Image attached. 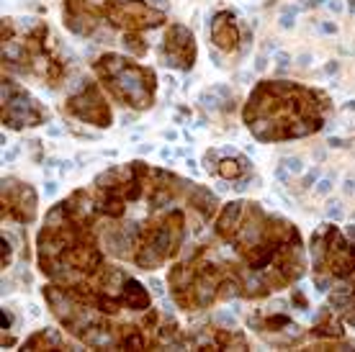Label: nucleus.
Returning a JSON list of instances; mask_svg holds the SVG:
<instances>
[{
	"label": "nucleus",
	"instance_id": "nucleus-1",
	"mask_svg": "<svg viewBox=\"0 0 355 352\" xmlns=\"http://www.w3.org/2000/svg\"><path fill=\"white\" fill-rule=\"evenodd\" d=\"M90 198L103 249L150 273L186 255L222 206L206 185L142 159L96 175Z\"/></svg>",
	"mask_w": 355,
	"mask_h": 352
},
{
	"label": "nucleus",
	"instance_id": "nucleus-2",
	"mask_svg": "<svg viewBox=\"0 0 355 352\" xmlns=\"http://www.w3.org/2000/svg\"><path fill=\"white\" fill-rule=\"evenodd\" d=\"M111 260L96 231L90 188L72 191L46 211L36 234V265L46 281L108 306L152 308L147 288Z\"/></svg>",
	"mask_w": 355,
	"mask_h": 352
},
{
	"label": "nucleus",
	"instance_id": "nucleus-3",
	"mask_svg": "<svg viewBox=\"0 0 355 352\" xmlns=\"http://www.w3.org/2000/svg\"><path fill=\"white\" fill-rule=\"evenodd\" d=\"M211 237L230 249L240 267L245 301H263L288 291L309 267L299 227L258 201L222 203L211 221Z\"/></svg>",
	"mask_w": 355,
	"mask_h": 352
},
{
	"label": "nucleus",
	"instance_id": "nucleus-4",
	"mask_svg": "<svg viewBox=\"0 0 355 352\" xmlns=\"http://www.w3.org/2000/svg\"><path fill=\"white\" fill-rule=\"evenodd\" d=\"M329 114L327 90L293 80H260L242 106V123L260 144H284L320 134Z\"/></svg>",
	"mask_w": 355,
	"mask_h": 352
},
{
	"label": "nucleus",
	"instance_id": "nucleus-5",
	"mask_svg": "<svg viewBox=\"0 0 355 352\" xmlns=\"http://www.w3.org/2000/svg\"><path fill=\"white\" fill-rule=\"evenodd\" d=\"M168 288L173 303L186 314H201L224 301L245 299L240 267L216 237L193 245L170 265Z\"/></svg>",
	"mask_w": 355,
	"mask_h": 352
},
{
	"label": "nucleus",
	"instance_id": "nucleus-6",
	"mask_svg": "<svg viewBox=\"0 0 355 352\" xmlns=\"http://www.w3.org/2000/svg\"><path fill=\"white\" fill-rule=\"evenodd\" d=\"M62 21L72 34L121 44L132 57H144V34L168 26V13L147 0H64Z\"/></svg>",
	"mask_w": 355,
	"mask_h": 352
},
{
	"label": "nucleus",
	"instance_id": "nucleus-7",
	"mask_svg": "<svg viewBox=\"0 0 355 352\" xmlns=\"http://www.w3.org/2000/svg\"><path fill=\"white\" fill-rule=\"evenodd\" d=\"M309 267L314 288L324 303L355 326V239L335 224H322L309 237Z\"/></svg>",
	"mask_w": 355,
	"mask_h": 352
},
{
	"label": "nucleus",
	"instance_id": "nucleus-8",
	"mask_svg": "<svg viewBox=\"0 0 355 352\" xmlns=\"http://www.w3.org/2000/svg\"><path fill=\"white\" fill-rule=\"evenodd\" d=\"M3 75L34 78L49 88L62 82L67 64L57 54L46 24L3 18Z\"/></svg>",
	"mask_w": 355,
	"mask_h": 352
},
{
	"label": "nucleus",
	"instance_id": "nucleus-9",
	"mask_svg": "<svg viewBox=\"0 0 355 352\" xmlns=\"http://www.w3.org/2000/svg\"><path fill=\"white\" fill-rule=\"evenodd\" d=\"M93 75L116 106L142 114L157 100V72L132 54L103 52L93 62Z\"/></svg>",
	"mask_w": 355,
	"mask_h": 352
},
{
	"label": "nucleus",
	"instance_id": "nucleus-10",
	"mask_svg": "<svg viewBox=\"0 0 355 352\" xmlns=\"http://www.w3.org/2000/svg\"><path fill=\"white\" fill-rule=\"evenodd\" d=\"M248 324L255 335L278 350H311V329L299 324L286 306H266L250 311Z\"/></svg>",
	"mask_w": 355,
	"mask_h": 352
},
{
	"label": "nucleus",
	"instance_id": "nucleus-11",
	"mask_svg": "<svg viewBox=\"0 0 355 352\" xmlns=\"http://www.w3.org/2000/svg\"><path fill=\"white\" fill-rule=\"evenodd\" d=\"M49 108L36 100L28 88H24L13 75H3V126L13 132L36 129L46 123Z\"/></svg>",
	"mask_w": 355,
	"mask_h": 352
},
{
	"label": "nucleus",
	"instance_id": "nucleus-12",
	"mask_svg": "<svg viewBox=\"0 0 355 352\" xmlns=\"http://www.w3.org/2000/svg\"><path fill=\"white\" fill-rule=\"evenodd\" d=\"M64 114L96 129H108L114 123L111 98L106 96L98 80H85L80 88L72 90L64 100Z\"/></svg>",
	"mask_w": 355,
	"mask_h": 352
},
{
	"label": "nucleus",
	"instance_id": "nucleus-13",
	"mask_svg": "<svg viewBox=\"0 0 355 352\" xmlns=\"http://www.w3.org/2000/svg\"><path fill=\"white\" fill-rule=\"evenodd\" d=\"M0 203H3V224H18L28 227L39 216V198L36 191L26 180L16 175L3 177V191H0Z\"/></svg>",
	"mask_w": 355,
	"mask_h": 352
},
{
	"label": "nucleus",
	"instance_id": "nucleus-14",
	"mask_svg": "<svg viewBox=\"0 0 355 352\" xmlns=\"http://www.w3.org/2000/svg\"><path fill=\"white\" fill-rule=\"evenodd\" d=\"M160 60L178 72L193 70L196 60H198V44H196L193 31L186 24H168L162 31L160 42Z\"/></svg>",
	"mask_w": 355,
	"mask_h": 352
},
{
	"label": "nucleus",
	"instance_id": "nucleus-15",
	"mask_svg": "<svg viewBox=\"0 0 355 352\" xmlns=\"http://www.w3.org/2000/svg\"><path fill=\"white\" fill-rule=\"evenodd\" d=\"M188 347H196V350H250V340L240 329L206 324L198 332H188Z\"/></svg>",
	"mask_w": 355,
	"mask_h": 352
},
{
	"label": "nucleus",
	"instance_id": "nucleus-16",
	"mask_svg": "<svg viewBox=\"0 0 355 352\" xmlns=\"http://www.w3.org/2000/svg\"><path fill=\"white\" fill-rule=\"evenodd\" d=\"M209 39H211V44L224 54L240 52L242 24H240V18H237V13H232V10H219V13L211 18Z\"/></svg>",
	"mask_w": 355,
	"mask_h": 352
},
{
	"label": "nucleus",
	"instance_id": "nucleus-17",
	"mask_svg": "<svg viewBox=\"0 0 355 352\" xmlns=\"http://www.w3.org/2000/svg\"><path fill=\"white\" fill-rule=\"evenodd\" d=\"M216 157V152H214ZM209 173L222 180H230V183H237V180H245V177L252 173V165L250 159L240 152H232V155H219L214 159V165H209Z\"/></svg>",
	"mask_w": 355,
	"mask_h": 352
},
{
	"label": "nucleus",
	"instance_id": "nucleus-18",
	"mask_svg": "<svg viewBox=\"0 0 355 352\" xmlns=\"http://www.w3.org/2000/svg\"><path fill=\"white\" fill-rule=\"evenodd\" d=\"M80 347L64 329H39L24 340V350H72Z\"/></svg>",
	"mask_w": 355,
	"mask_h": 352
}]
</instances>
